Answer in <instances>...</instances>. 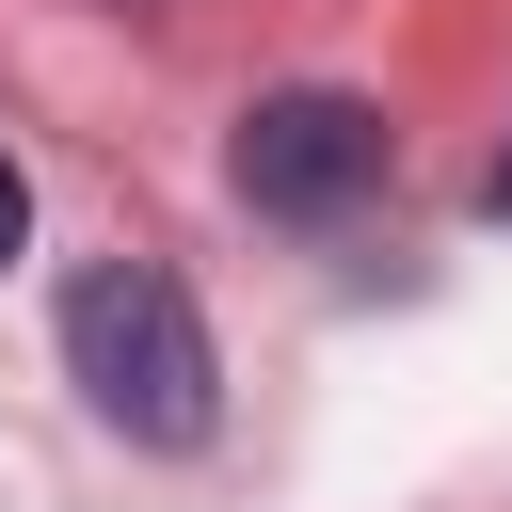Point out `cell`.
Segmentation results:
<instances>
[{"instance_id":"1","label":"cell","mask_w":512,"mask_h":512,"mask_svg":"<svg viewBox=\"0 0 512 512\" xmlns=\"http://www.w3.org/2000/svg\"><path fill=\"white\" fill-rule=\"evenodd\" d=\"M64 384L128 448H208L224 432V352H208V320H192V288L160 256H96L64 288Z\"/></svg>"},{"instance_id":"2","label":"cell","mask_w":512,"mask_h":512,"mask_svg":"<svg viewBox=\"0 0 512 512\" xmlns=\"http://www.w3.org/2000/svg\"><path fill=\"white\" fill-rule=\"evenodd\" d=\"M384 160H400V128H384L352 80H288V96H256L240 144H224V176H240L256 224H352V208L384 192Z\"/></svg>"},{"instance_id":"4","label":"cell","mask_w":512,"mask_h":512,"mask_svg":"<svg viewBox=\"0 0 512 512\" xmlns=\"http://www.w3.org/2000/svg\"><path fill=\"white\" fill-rule=\"evenodd\" d=\"M480 208H496V224H512V144H496V176H480Z\"/></svg>"},{"instance_id":"3","label":"cell","mask_w":512,"mask_h":512,"mask_svg":"<svg viewBox=\"0 0 512 512\" xmlns=\"http://www.w3.org/2000/svg\"><path fill=\"white\" fill-rule=\"evenodd\" d=\"M32 240V176H16V144H0V256Z\"/></svg>"},{"instance_id":"5","label":"cell","mask_w":512,"mask_h":512,"mask_svg":"<svg viewBox=\"0 0 512 512\" xmlns=\"http://www.w3.org/2000/svg\"><path fill=\"white\" fill-rule=\"evenodd\" d=\"M112 16H144V0H112Z\"/></svg>"}]
</instances>
